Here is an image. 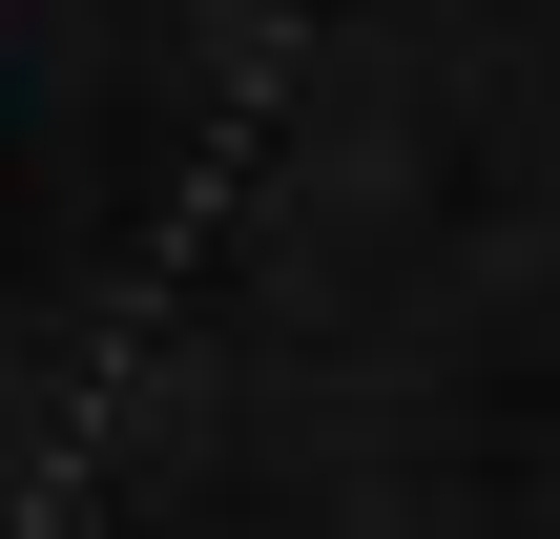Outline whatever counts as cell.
<instances>
[]
</instances>
